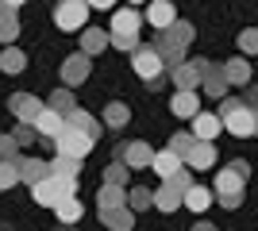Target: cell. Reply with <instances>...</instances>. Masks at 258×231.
Wrapping results in <instances>:
<instances>
[{"label":"cell","instance_id":"1","mask_svg":"<svg viewBox=\"0 0 258 231\" xmlns=\"http://www.w3.org/2000/svg\"><path fill=\"white\" fill-rule=\"evenodd\" d=\"M224 131L235 135V139H247V135H258V112L250 108L247 100H224Z\"/></svg>","mask_w":258,"mask_h":231},{"label":"cell","instance_id":"2","mask_svg":"<svg viewBox=\"0 0 258 231\" xmlns=\"http://www.w3.org/2000/svg\"><path fill=\"white\" fill-rule=\"evenodd\" d=\"M193 43V23H185V20H173L166 31H162V39L154 46H158V54L166 58V66H177L185 54V46Z\"/></svg>","mask_w":258,"mask_h":231},{"label":"cell","instance_id":"3","mask_svg":"<svg viewBox=\"0 0 258 231\" xmlns=\"http://www.w3.org/2000/svg\"><path fill=\"white\" fill-rule=\"evenodd\" d=\"M243 185H247V177L239 174L235 166H224L220 174H216V197L224 208H239L243 204Z\"/></svg>","mask_w":258,"mask_h":231},{"label":"cell","instance_id":"4","mask_svg":"<svg viewBox=\"0 0 258 231\" xmlns=\"http://www.w3.org/2000/svg\"><path fill=\"white\" fill-rule=\"evenodd\" d=\"M89 0H58V8H54V27L58 31H81L89 20Z\"/></svg>","mask_w":258,"mask_h":231},{"label":"cell","instance_id":"5","mask_svg":"<svg viewBox=\"0 0 258 231\" xmlns=\"http://www.w3.org/2000/svg\"><path fill=\"white\" fill-rule=\"evenodd\" d=\"M131 66H135V73H139L143 81H158L162 69H170V66H166V58L158 54V46H139L135 58H131Z\"/></svg>","mask_w":258,"mask_h":231},{"label":"cell","instance_id":"6","mask_svg":"<svg viewBox=\"0 0 258 231\" xmlns=\"http://www.w3.org/2000/svg\"><path fill=\"white\" fill-rule=\"evenodd\" d=\"M93 143H97V139H89V135L81 131V127H70V123H66V131L58 135V139H54L58 154H74V158H85V154L93 150Z\"/></svg>","mask_w":258,"mask_h":231},{"label":"cell","instance_id":"7","mask_svg":"<svg viewBox=\"0 0 258 231\" xmlns=\"http://www.w3.org/2000/svg\"><path fill=\"white\" fill-rule=\"evenodd\" d=\"M205 69L208 62L205 58H193V62H177V66H170V77L177 89H197L201 81H205Z\"/></svg>","mask_w":258,"mask_h":231},{"label":"cell","instance_id":"8","mask_svg":"<svg viewBox=\"0 0 258 231\" xmlns=\"http://www.w3.org/2000/svg\"><path fill=\"white\" fill-rule=\"evenodd\" d=\"M112 158H119V162H127L131 170H147V166L154 162V150H151L147 143H119Z\"/></svg>","mask_w":258,"mask_h":231},{"label":"cell","instance_id":"9","mask_svg":"<svg viewBox=\"0 0 258 231\" xmlns=\"http://www.w3.org/2000/svg\"><path fill=\"white\" fill-rule=\"evenodd\" d=\"M93 54H85V50H77V54H70L62 62V81L66 85H81V81H89V69H93V62H89Z\"/></svg>","mask_w":258,"mask_h":231},{"label":"cell","instance_id":"10","mask_svg":"<svg viewBox=\"0 0 258 231\" xmlns=\"http://www.w3.org/2000/svg\"><path fill=\"white\" fill-rule=\"evenodd\" d=\"M181 204H185V189H177L170 177H166V181L154 189V208L158 212H177Z\"/></svg>","mask_w":258,"mask_h":231},{"label":"cell","instance_id":"11","mask_svg":"<svg viewBox=\"0 0 258 231\" xmlns=\"http://www.w3.org/2000/svg\"><path fill=\"white\" fill-rule=\"evenodd\" d=\"M8 108H12V116H16V120L35 123V120H39V112H43L46 104H43V100H35L31 93H16V97L8 100Z\"/></svg>","mask_w":258,"mask_h":231},{"label":"cell","instance_id":"12","mask_svg":"<svg viewBox=\"0 0 258 231\" xmlns=\"http://www.w3.org/2000/svg\"><path fill=\"white\" fill-rule=\"evenodd\" d=\"M170 112L177 120H193L197 112H201V97H197V89H177L170 100Z\"/></svg>","mask_w":258,"mask_h":231},{"label":"cell","instance_id":"13","mask_svg":"<svg viewBox=\"0 0 258 231\" xmlns=\"http://www.w3.org/2000/svg\"><path fill=\"white\" fill-rule=\"evenodd\" d=\"M185 162H189V170H212V162H216V143H212V139H197L193 150L185 154Z\"/></svg>","mask_w":258,"mask_h":231},{"label":"cell","instance_id":"14","mask_svg":"<svg viewBox=\"0 0 258 231\" xmlns=\"http://www.w3.org/2000/svg\"><path fill=\"white\" fill-rule=\"evenodd\" d=\"M100 223L112 231H131L135 227V208L119 204V208H100Z\"/></svg>","mask_w":258,"mask_h":231},{"label":"cell","instance_id":"15","mask_svg":"<svg viewBox=\"0 0 258 231\" xmlns=\"http://www.w3.org/2000/svg\"><path fill=\"white\" fill-rule=\"evenodd\" d=\"M143 20H147V16H139L135 8H119V12H112V35H139Z\"/></svg>","mask_w":258,"mask_h":231},{"label":"cell","instance_id":"16","mask_svg":"<svg viewBox=\"0 0 258 231\" xmlns=\"http://www.w3.org/2000/svg\"><path fill=\"white\" fill-rule=\"evenodd\" d=\"M35 127H39V135H46V139H58V135L66 131V116H62L58 108H50V104H46V108L39 112Z\"/></svg>","mask_w":258,"mask_h":231},{"label":"cell","instance_id":"17","mask_svg":"<svg viewBox=\"0 0 258 231\" xmlns=\"http://www.w3.org/2000/svg\"><path fill=\"white\" fill-rule=\"evenodd\" d=\"M16 166H20L23 185H35V181H43V177L50 174V162H43V158H20V154H16Z\"/></svg>","mask_w":258,"mask_h":231},{"label":"cell","instance_id":"18","mask_svg":"<svg viewBox=\"0 0 258 231\" xmlns=\"http://www.w3.org/2000/svg\"><path fill=\"white\" fill-rule=\"evenodd\" d=\"M220 131H224V116H212V112H197L193 116V135L197 139H212L216 143Z\"/></svg>","mask_w":258,"mask_h":231},{"label":"cell","instance_id":"19","mask_svg":"<svg viewBox=\"0 0 258 231\" xmlns=\"http://www.w3.org/2000/svg\"><path fill=\"white\" fill-rule=\"evenodd\" d=\"M147 4H151V8H147V23L158 27V31H166V27L177 20V12H173L170 0H147Z\"/></svg>","mask_w":258,"mask_h":231},{"label":"cell","instance_id":"20","mask_svg":"<svg viewBox=\"0 0 258 231\" xmlns=\"http://www.w3.org/2000/svg\"><path fill=\"white\" fill-rule=\"evenodd\" d=\"M181 162H185L181 154L166 146V150H154V162H151V170H154L158 177H173L177 170H181Z\"/></svg>","mask_w":258,"mask_h":231},{"label":"cell","instance_id":"21","mask_svg":"<svg viewBox=\"0 0 258 231\" xmlns=\"http://www.w3.org/2000/svg\"><path fill=\"white\" fill-rule=\"evenodd\" d=\"M227 85H231V81H227L224 66H220V69H212V66H208V69H205V81H201V89H205V97H212V100H224Z\"/></svg>","mask_w":258,"mask_h":231},{"label":"cell","instance_id":"22","mask_svg":"<svg viewBox=\"0 0 258 231\" xmlns=\"http://www.w3.org/2000/svg\"><path fill=\"white\" fill-rule=\"evenodd\" d=\"M66 123H70V127H81V131H85L89 139H100V120H97V116H89L85 108L66 112Z\"/></svg>","mask_w":258,"mask_h":231},{"label":"cell","instance_id":"23","mask_svg":"<svg viewBox=\"0 0 258 231\" xmlns=\"http://www.w3.org/2000/svg\"><path fill=\"white\" fill-rule=\"evenodd\" d=\"M81 212H85V208H81L77 193H74V197H62L58 204H54V216H58V223H77V220H81Z\"/></svg>","mask_w":258,"mask_h":231},{"label":"cell","instance_id":"24","mask_svg":"<svg viewBox=\"0 0 258 231\" xmlns=\"http://www.w3.org/2000/svg\"><path fill=\"white\" fill-rule=\"evenodd\" d=\"M20 35V20H16V8L0 0V43H12Z\"/></svg>","mask_w":258,"mask_h":231},{"label":"cell","instance_id":"25","mask_svg":"<svg viewBox=\"0 0 258 231\" xmlns=\"http://www.w3.org/2000/svg\"><path fill=\"white\" fill-rule=\"evenodd\" d=\"M208 204H212V189H205V185H189V189H185V208H189V212L201 216Z\"/></svg>","mask_w":258,"mask_h":231},{"label":"cell","instance_id":"26","mask_svg":"<svg viewBox=\"0 0 258 231\" xmlns=\"http://www.w3.org/2000/svg\"><path fill=\"white\" fill-rule=\"evenodd\" d=\"M97 204L100 208H119V204H127V193H123V185H112V181H104L97 193Z\"/></svg>","mask_w":258,"mask_h":231},{"label":"cell","instance_id":"27","mask_svg":"<svg viewBox=\"0 0 258 231\" xmlns=\"http://www.w3.org/2000/svg\"><path fill=\"white\" fill-rule=\"evenodd\" d=\"M108 43H112V35L100 31V27H89V31H81V50H85V54H100Z\"/></svg>","mask_w":258,"mask_h":231},{"label":"cell","instance_id":"28","mask_svg":"<svg viewBox=\"0 0 258 231\" xmlns=\"http://www.w3.org/2000/svg\"><path fill=\"white\" fill-rule=\"evenodd\" d=\"M224 73H227V81H231V85H250V62H247L243 54L231 58V62L224 66Z\"/></svg>","mask_w":258,"mask_h":231},{"label":"cell","instance_id":"29","mask_svg":"<svg viewBox=\"0 0 258 231\" xmlns=\"http://www.w3.org/2000/svg\"><path fill=\"white\" fill-rule=\"evenodd\" d=\"M127 120H131V108L127 104H119V100H112L104 108V127H112V131H119V127H127Z\"/></svg>","mask_w":258,"mask_h":231},{"label":"cell","instance_id":"30","mask_svg":"<svg viewBox=\"0 0 258 231\" xmlns=\"http://www.w3.org/2000/svg\"><path fill=\"white\" fill-rule=\"evenodd\" d=\"M50 174L77 177V174H81V158H74V154H58V158H50Z\"/></svg>","mask_w":258,"mask_h":231},{"label":"cell","instance_id":"31","mask_svg":"<svg viewBox=\"0 0 258 231\" xmlns=\"http://www.w3.org/2000/svg\"><path fill=\"white\" fill-rule=\"evenodd\" d=\"M23 66H27V58H23V50H16V46H8V50L0 54V73H23Z\"/></svg>","mask_w":258,"mask_h":231},{"label":"cell","instance_id":"32","mask_svg":"<svg viewBox=\"0 0 258 231\" xmlns=\"http://www.w3.org/2000/svg\"><path fill=\"white\" fill-rule=\"evenodd\" d=\"M16 181H20V166H16V158H0V193L12 189Z\"/></svg>","mask_w":258,"mask_h":231},{"label":"cell","instance_id":"33","mask_svg":"<svg viewBox=\"0 0 258 231\" xmlns=\"http://www.w3.org/2000/svg\"><path fill=\"white\" fill-rule=\"evenodd\" d=\"M151 204H154V193H151V189H131V193H127V208L147 212Z\"/></svg>","mask_w":258,"mask_h":231},{"label":"cell","instance_id":"34","mask_svg":"<svg viewBox=\"0 0 258 231\" xmlns=\"http://www.w3.org/2000/svg\"><path fill=\"white\" fill-rule=\"evenodd\" d=\"M127 162H119V158H112V166L104 170V181H112V185H127Z\"/></svg>","mask_w":258,"mask_h":231},{"label":"cell","instance_id":"35","mask_svg":"<svg viewBox=\"0 0 258 231\" xmlns=\"http://www.w3.org/2000/svg\"><path fill=\"white\" fill-rule=\"evenodd\" d=\"M50 108H58L66 116V112H74L77 104H74V93H66V89H54L50 93Z\"/></svg>","mask_w":258,"mask_h":231},{"label":"cell","instance_id":"36","mask_svg":"<svg viewBox=\"0 0 258 231\" xmlns=\"http://www.w3.org/2000/svg\"><path fill=\"white\" fill-rule=\"evenodd\" d=\"M12 135H16V143H20V146H31L35 139H39V127H35V123H27V120H20V127H16Z\"/></svg>","mask_w":258,"mask_h":231},{"label":"cell","instance_id":"37","mask_svg":"<svg viewBox=\"0 0 258 231\" xmlns=\"http://www.w3.org/2000/svg\"><path fill=\"white\" fill-rule=\"evenodd\" d=\"M239 50L243 54H258V27H243L239 31Z\"/></svg>","mask_w":258,"mask_h":231},{"label":"cell","instance_id":"38","mask_svg":"<svg viewBox=\"0 0 258 231\" xmlns=\"http://www.w3.org/2000/svg\"><path fill=\"white\" fill-rule=\"evenodd\" d=\"M193 143H197V135H193V131H177V135L170 139V150H177V154L185 158V154L193 150Z\"/></svg>","mask_w":258,"mask_h":231},{"label":"cell","instance_id":"39","mask_svg":"<svg viewBox=\"0 0 258 231\" xmlns=\"http://www.w3.org/2000/svg\"><path fill=\"white\" fill-rule=\"evenodd\" d=\"M23 146L16 143V135H0V158H16Z\"/></svg>","mask_w":258,"mask_h":231},{"label":"cell","instance_id":"40","mask_svg":"<svg viewBox=\"0 0 258 231\" xmlns=\"http://www.w3.org/2000/svg\"><path fill=\"white\" fill-rule=\"evenodd\" d=\"M112 46H119V50H139V35H112Z\"/></svg>","mask_w":258,"mask_h":231},{"label":"cell","instance_id":"41","mask_svg":"<svg viewBox=\"0 0 258 231\" xmlns=\"http://www.w3.org/2000/svg\"><path fill=\"white\" fill-rule=\"evenodd\" d=\"M162 181H166V177H162ZM170 181H173L177 189H189V185H193V177H189V170H185V166H181V170H177V174L170 177Z\"/></svg>","mask_w":258,"mask_h":231},{"label":"cell","instance_id":"42","mask_svg":"<svg viewBox=\"0 0 258 231\" xmlns=\"http://www.w3.org/2000/svg\"><path fill=\"white\" fill-rule=\"evenodd\" d=\"M89 8L93 12H108V8H116V0H89Z\"/></svg>","mask_w":258,"mask_h":231},{"label":"cell","instance_id":"43","mask_svg":"<svg viewBox=\"0 0 258 231\" xmlns=\"http://www.w3.org/2000/svg\"><path fill=\"white\" fill-rule=\"evenodd\" d=\"M231 166H235V170H239V174H243V177H250V166L243 162V158H235V162H231Z\"/></svg>","mask_w":258,"mask_h":231},{"label":"cell","instance_id":"44","mask_svg":"<svg viewBox=\"0 0 258 231\" xmlns=\"http://www.w3.org/2000/svg\"><path fill=\"white\" fill-rule=\"evenodd\" d=\"M247 104H250V108H258V89H250V93H247Z\"/></svg>","mask_w":258,"mask_h":231},{"label":"cell","instance_id":"45","mask_svg":"<svg viewBox=\"0 0 258 231\" xmlns=\"http://www.w3.org/2000/svg\"><path fill=\"white\" fill-rule=\"evenodd\" d=\"M4 4H12V8H23V4H27V0H4Z\"/></svg>","mask_w":258,"mask_h":231},{"label":"cell","instance_id":"46","mask_svg":"<svg viewBox=\"0 0 258 231\" xmlns=\"http://www.w3.org/2000/svg\"><path fill=\"white\" fill-rule=\"evenodd\" d=\"M127 4H147V0H127Z\"/></svg>","mask_w":258,"mask_h":231}]
</instances>
